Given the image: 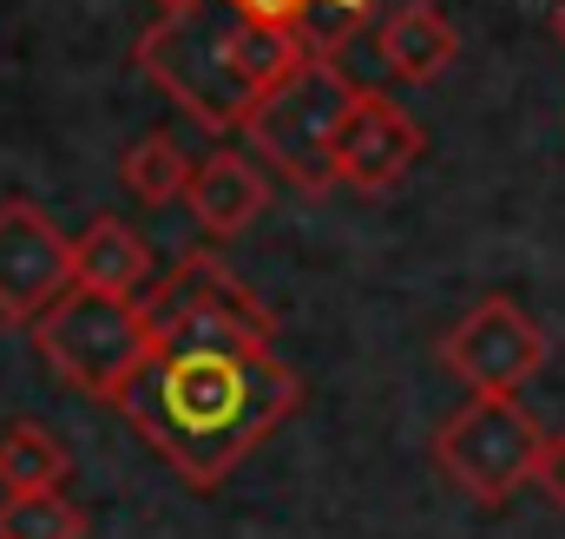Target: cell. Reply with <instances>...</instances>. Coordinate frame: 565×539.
Returning <instances> with one entry per match:
<instances>
[{"label": "cell", "mask_w": 565, "mask_h": 539, "mask_svg": "<svg viewBox=\"0 0 565 539\" xmlns=\"http://www.w3.org/2000/svg\"><path fill=\"white\" fill-rule=\"evenodd\" d=\"M553 33H559V40H565V0H559V13H553Z\"/></svg>", "instance_id": "obj_20"}, {"label": "cell", "mask_w": 565, "mask_h": 539, "mask_svg": "<svg viewBox=\"0 0 565 539\" xmlns=\"http://www.w3.org/2000/svg\"><path fill=\"white\" fill-rule=\"evenodd\" d=\"M151 7H158V13H178V7H191V0H151Z\"/></svg>", "instance_id": "obj_19"}, {"label": "cell", "mask_w": 565, "mask_h": 539, "mask_svg": "<svg viewBox=\"0 0 565 539\" xmlns=\"http://www.w3.org/2000/svg\"><path fill=\"white\" fill-rule=\"evenodd\" d=\"M296 40L282 27L244 20L231 0H191L178 13H158L132 46V66L211 138L244 133L250 106L296 73Z\"/></svg>", "instance_id": "obj_2"}, {"label": "cell", "mask_w": 565, "mask_h": 539, "mask_svg": "<svg viewBox=\"0 0 565 539\" xmlns=\"http://www.w3.org/2000/svg\"><path fill=\"white\" fill-rule=\"evenodd\" d=\"M119 178H126V191H132L139 204H178V191H184V178H191V158L178 151L171 133H145L139 145H126Z\"/></svg>", "instance_id": "obj_15"}, {"label": "cell", "mask_w": 565, "mask_h": 539, "mask_svg": "<svg viewBox=\"0 0 565 539\" xmlns=\"http://www.w3.org/2000/svg\"><path fill=\"white\" fill-rule=\"evenodd\" d=\"M139 309H145L151 329H164V323H224V329H244V336H257V342L277 336V316L250 296V283L224 264L217 251L178 257V264L139 296Z\"/></svg>", "instance_id": "obj_8"}, {"label": "cell", "mask_w": 565, "mask_h": 539, "mask_svg": "<svg viewBox=\"0 0 565 539\" xmlns=\"http://www.w3.org/2000/svg\"><path fill=\"white\" fill-rule=\"evenodd\" d=\"M231 7H237L244 20H257V27H282V33H289V20H296L302 0H231Z\"/></svg>", "instance_id": "obj_18"}, {"label": "cell", "mask_w": 565, "mask_h": 539, "mask_svg": "<svg viewBox=\"0 0 565 539\" xmlns=\"http://www.w3.org/2000/svg\"><path fill=\"white\" fill-rule=\"evenodd\" d=\"M73 289L139 303L145 289H151V244H145V231H132V224L113 218V211H99V218L73 237Z\"/></svg>", "instance_id": "obj_12"}, {"label": "cell", "mask_w": 565, "mask_h": 539, "mask_svg": "<svg viewBox=\"0 0 565 539\" xmlns=\"http://www.w3.org/2000/svg\"><path fill=\"white\" fill-rule=\"evenodd\" d=\"M375 27V0H302L289 20V40L302 60H342V46Z\"/></svg>", "instance_id": "obj_14"}, {"label": "cell", "mask_w": 565, "mask_h": 539, "mask_svg": "<svg viewBox=\"0 0 565 539\" xmlns=\"http://www.w3.org/2000/svg\"><path fill=\"white\" fill-rule=\"evenodd\" d=\"M178 198L191 204V218H198L204 237H244V231L270 211V178H264L257 158L217 145V151H204V158L191 165V178H184Z\"/></svg>", "instance_id": "obj_10"}, {"label": "cell", "mask_w": 565, "mask_h": 539, "mask_svg": "<svg viewBox=\"0 0 565 539\" xmlns=\"http://www.w3.org/2000/svg\"><path fill=\"white\" fill-rule=\"evenodd\" d=\"M355 99H362V80H349L342 60H296V73L250 106L244 138L289 191L322 198L335 191V138L349 126Z\"/></svg>", "instance_id": "obj_3"}, {"label": "cell", "mask_w": 565, "mask_h": 539, "mask_svg": "<svg viewBox=\"0 0 565 539\" xmlns=\"http://www.w3.org/2000/svg\"><path fill=\"white\" fill-rule=\"evenodd\" d=\"M540 454V421L513 395H473L434 434V467L480 507H507Z\"/></svg>", "instance_id": "obj_5"}, {"label": "cell", "mask_w": 565, "mask_h": 539, "mask_svg": "<svg viewBox=\"0 0 565 539\" xmlns=\"http://www.w3.org/2000/svg\"><path fill=\"white\" fill-rule=\"evenodd\" d=\"M0 539H86V507L66 487L7 494L0 500Z\"/></svg>", "instance_id": "obj_16"}, {"label": "cell", "mask_w": 565, "mask_h": 539, "mask_svg": "<svg viewBox=\"0 0 565 539\" xmlns=\"http://www.w3.org/2000/svg\"><path fill=\"white\" fill-rule=\"evenodd\" d=\"M26 329H33V349L46 356V369L73 395L106 402V408L126 395V382L139 376L145 356H151V323H145L139 303L93 296V289H66Z\"/></svg>", "instance_id": "obj_4"}, {"label": "cell", "mask_w": 565, "mask_h": 539, "mask_svg": "<svg viewBox=\"0 0 565 539\" xmlns=\"http://www.w3.org/2000/svg\"><path fill=\"white\" fill-rule=\"evenodd\" d=\"M66 289H73V237L33 198H7L0 204V323L20 329Z\"/></svg>", "instance_id": "obj_7"}, {"label": "cell", "mask_w": 565, "mask_h": 539, "mask_svg": "<svg viewBox=\"0 0 565 539\" xmlns=\"http://www.w3.org/2000/svg\"><path fill=\"white\" fill-rule=\"evenodd\" d=\"M375 53H382L388 80L427 86L460 60V27L434 0H402L395 13H375Z\"/></svg>", "instance_id": "obj_11"}, {"label": "cell", "mask_w": 565, "mask_h": 539, "mask_svg": "<svg viewBox=\"0 0 565 539\" xmlns=\"http://www.w3.org/2000/svg\"><path fill=\"white\" fill-rule=\"evenodd\" d=\"M113 408L184 487L217 494L302 408V376L244 329L164 323L151 329V356Z\"/></svg>", "instance_id": "obj_1"}, {"label": "cell", "mask_w": 565, "mask_h": 539, "mask_svg": "<svg viewBox=\"0 0 565 539\" xmlns=\"http://www.w3.org/2000/svg\"><path fill=\"white\" fill-rule=\"evenodd\" d=\"M66 474H73V454L46 421H13L0 434V494H46V487H66Z\"/></svg>", "instance_id": "obj_13"}, {"label": "cell", "mask_w": 565, "mask_h": 539, "mask_svg": "<svg viewBox=\"0 0 565 539\" xmlns=\"http://www.w3.org/2000/svg\"><path fill=\"white\" fill-rule=\"evenodd\" d=\"M526 480L565 514V434H540V454H533V474Z\"/></svg>", "instance_id": "obj_17"}, {"label": "cell", "mask_w": 565, "mask_h": 539, "mask_svg": "<svg viewBox=\"0 0 565 539\" xmlns=\"http://www.w3.org/2000/svg\"><path fill=\"white\" fill-rule=\"evenodd\" d=\"M422 151H427V133L415 126V113H402L388 93L362 86L349 126L335 138V184L369 191V198H375V191H395V184L422 165Z\"/></svg>", "instance_id": "obj_9"}, {"label": "cell", "mask_w": 565, "mask_h": 539, "mask_svg": "<svg viewBox=\"0 0 565 539\" xmlns=\"http://www.w3.org/2000/svg\"><path fill=\"white\" fill-rule=\"evenodd\" d=\"M553 356V336L513 303V296H487L473 303L447 336H440V369L460 376L473 395H513L526 389Z\"/></svg>", "instance_id": "obj_6"}]
</instances>
